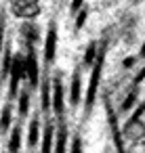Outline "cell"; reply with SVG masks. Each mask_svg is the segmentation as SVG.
Returning a JSON list of instances; mask_svg holds the SVG:
<instances>
[{"mask_svg": "<svg viewBox=\"0 0 145 153\" xmlns=\"http://www.w3.org/2000/svg\"><path fill=\"white\" fill-rule=\"evenodd\" d=\"M55 46H57V27L51 25V27H49V34H46V42H44L46 61H53V57H55Z\"/></svg>", "mask_w": 145, "mask_h": 153, "instance_id": "7a4b0ae2", "label": "cell"}, {"mask_svg": "<svg viewBox=\"0 0 145 153\" xmlns=\"http://www.w3.org/2000/svg\"><path fill=\"white\" fill-rule=\"evenodd\" d=\"M80 92H82V86H80V76H74V82H72V90H70V101L76 105L80 103Z\"/></svg>", "mask_w": 145, "mask_h": 153, "instance_id": "5b68a950", "label": "cell"}, {"mask_svg": "<svg viewBox=\"0 0 145 153\" xmlns=\"http://www.w3.org/2000/svg\"><path fill=\"white\" fill-rule=\"evenodd\" d=\"M9 126H11V111L4 109V113H2V128L9 130Z\"/></svg>", "mask_w": 145, "mask_h": 153, "instance_id": "4fadbf2b", "label": "cell"}, {"mask_svg": "<svg viewBox=\"0 0 145 153\" xmlns=\"http://www.w3.org/2000/svg\"><path fill=\"white\" fill-rule=\"evenodd\" d=\"M28 105H30V101H28V94L23 92L21 99H19V109H21V113H28Z\"/></svg>", "mask_w": 145, "mask_h": 153, "instance_id": "8fae6325", "label": "cell"}, {"mask_svg": "<svg viewBox=\"0 0 145 153\" xmlns=\"http://www.w3.org/2000/svg\"><path fill=\"white\" fill-rule=\"evenodd\" d=\"M135 99H137V92L132 90V92H130V94L126 97V103L122 105V109H130V107H132V103H135Z\"/></svg>", "mask_w": 145, "mask_h": 153, "instance_id": "7c38bea8", "label": "cell"}, {"mask_svg": "<svg viewBox=\"0 0 145 153\" xmlns=\"http://www.w3.org/2000/svg\"><path fill=\"white\" fill-rule=\"evenodd\" d=\"M139 57H141V59H145V42H143V46H141V53H139Z\"/></svg>", "mask_w": 145, "mask_h": 153, "instance_id": "d6986e66", "label": "cell"}, {"mask_svg": "<svg viewBox=\"0 0 145 153\" xmlns=\"http://www.w3.org/2000/svg\"><path fill=\"white\" fill-rule=\"evenodd\" d=\"M38 11H40L38 0H13V13L17 17L32 19V17H36Z\"/></svg>", "mask_w": 145, "mask_h": 153, "instance_id": "6da1fadb", "label": "cell"}, {"mask_svg": "<svg viewBox=\"0 0 145 153\" xmlns=\"http://www.w3.org/2000/svg\"><path fill=\"white\" fill-rule=\"evenodd\" d=\"M51 140H53V128H46L44 140H42V153H51Z\"/></svg>", "mask_w": 145, "mask_h": 153, "instance_id": "52a82bcc", "label": "cell"}, {"mask_svg": "<svg viewBox=\"0 0 145 153\" xmlns=\"http://www.w3.org/2000/svg\"><path fill=\"white\" fill-rule=\"evenodd\" d=\"M132 2H139V0H132Z\"/></svg>", "mask_w": 145, "mask_h": 153, "instance_id": "ffe728a7", "label": "cell"}, {"mask_svg": "<svg viewBox=\"0 0 145 153\" xmlns=\"http://www.w3.org/2000/svg\"><path fill=\"white\" fill-rule=\"evenodd\" d=\"M53 107L57 113L63 111V86H61V82H55V86H53Z\"/></svg>", "mask_w": 145, "mask_h": 153, "instance_id": "277c9868", "label": "cell"}, {"mask_svg": "<svg viewBox=\"0 0 145 153\" xmlns=\"http://www.w3.org/2000/svg\"><path fill=\"white\" fill-rule=\"evenodd\" d=\"M137 63V57H128V59H124V63H122V67H126V69H130L132 65Z\"/></svg>", "mask_w": 145, "mask_h": 153, "instance_id": "2e32d148", "label": "cell"}, {"mask_svg": "<svg viewBox=\"0 0 145 153\" xmlns=\"http://www.w3.org/2000/svg\"><path fill=\"white\" fill-rule=\"evenodd\" d=\"M38 132H40L38 122H36V120H32V122H30V145H32V147L38 143Z\"/></svg>", "mask_w": 145, "mask_h": 153, "instance_id": "8992f818", "label": "cell"}, {"mask_svg": "<svg viewBox=\"0 0 145 153\" xmlns=\"http://www.w3.org/2000/svg\"><path fill=\"white\" fill-rule=\"evenodd\" d=\"M25 80L30 84H36L38 82V63H36V57L32 53L25 57Z\"/></svg>", "mask_w": 145, "mask_h": 153, "instance_id": "3957f363", "label": "cell"}, {"mask_svg": "<svg viewBox=\"0 0 145 153\" xmlns=\"http://www.w3.org/2000/svg\"><path fill=\"white\" fill-rule=\"evenodd\" d=\"M86 17H88V9H82V11L78 13V17H76V27H82L84 21H86Z\"/></svg>", "mask_w": 145, "mask_h": 153, "instance_id": "30bf717a", "label": "cell"}, {"mask_svg": "<svg viewBox=\"0 0 145 153\" xmlns=\"http://www.w3.org/2000/svg\"><path fill=\"white\" fill-rule=\"evenodd\" d=\"M143 113H145V101H143V105H141V107H137V109L132 111V117H130V120H141V117H143Z\"/></svg>", "mask_w": 145, "mask_h": 153, "instance_id": "5bb4252c", "label": "cell"}, {"mask_svg": "<svg viewBox=\"0 0 145 153\" xmlns=\"http://www.w3.org/2000/svg\"><path fill=\"white\" fill-rule=\"evenodd\" d=\"M72 153H82V151H80V140H78V138L74 140V147H72Z\"/></svg>", "mask_w": 145, "mask_h": 153, "instance_id": "ac0fdd59", "label": "cell"}, {"mask_svg": "<svg viewBox=\"0 0 145 153\" xmlns=\"http://www.w3.org/2000/svg\"><path fill=\"white\" fill-rule=\"evenodd\" d=\"M82 4H84V0H72V7H70V9H72V13H80V11L84 9Z\"/></svg>", "mask_w": 145, "mask_h": 153, "instance_id": "9a60e30c", "label": "cell"}, {"mask_svg": "<svg viewBox=\"0 0 145 153\" xmlns=\"http://www.w3.org/2000/svg\"><path fill=\"white\" fill-rule=\"evenodd\" d=\"M19 140H21V134H19V132H13V136H11V140H9V151H11V153H17Z\"/></svg>", "mask_w": 145, "mask_h": 153, "instance_id": "ba28073f", "label": "cell"}, {"mask_svg": "<svg viewBox=\"0 0 145 153\" xmlns=\"http://www.w3.org/2000/svg\"><path fill=\"white\" fill-rule=\"evenodd\" d=\"M143 80H145V65H143V69H141V74H139V76L135 78V84H141Z\"/></svg>", "mask_w": 145, "mask_h": 153, "instance_id": "e0dca14e", "label": "cell"}, {"mask_svg": "<svg viewBox=\"0 0 145 153\" xmlns=\"http://www.w3.org/2000/svg\"><path fill=\"white\" fill-rule=\"evenodd\" d=\"M95 53H97V46H95V44H88V48H86V53H84V63H86V65H90V63L95 61Z\"/></svg>", "mask_w": 145, "mask_h": 153, "instance_id": "9c48e42d", "label": "cell"}]
</instances>
